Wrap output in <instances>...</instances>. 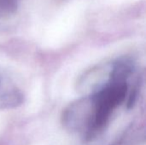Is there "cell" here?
I'll return each instance as SVG.
<instances>
[{"label":"cell","mask_w":146,"mask_h":145,"mask_svg":"<svg viewBox=\"0 0 146 145\" xmlns=\"http://www.w3.org/2000/svg\"><path fill=\"white\" fill-rule=\"evenodd\" d=\"M127 93V82H111L92 96L94 116L92 129H101L110 118L112 112L121 104Z\"/></svg>","instance_id":"6da1fadb"}]
</instances>
